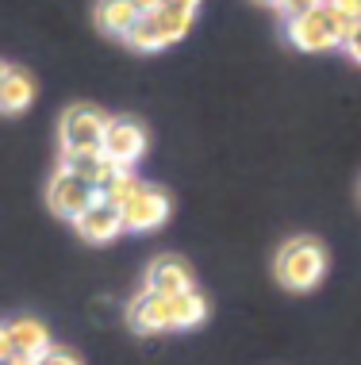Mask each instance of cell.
Listing matches in <instances>:
<instances>
[{
    "label": "cell",
    "mask_w": 361,
    "mask_h": 365,
    "mask_svg": "<svg viewBox=\"0 0 361 365\" xmlns=\"http://www.w3.org/2000/svg\"><path fill=\"white\" fill-rule=\"evenodd\" d=\"M354 27H357L354 19H350L335 0H327V4L315 8V12L288 19L285 35H288V43L296 46V51L315 54V51H330V46H346V38L354 35Z\"/></svg>",
    "instance_id": "1"
},
{
    "label": "cell",
    "mask_w": 361,
    "mask_h": 365,
    "mask_svg": "<svg viewBox=\"0 0 361 365\" xmlns=\"http://www.w3.org/2000/svg\"><path fill=\"white\" fill-rule=\"evenodd\" d=\"M273 273L285 284L288 292H308L323 281L327 273V250L315 239H288L277 250V262H273Z\"/></svg>",
    "instance_id": "2"
},
{
    "label": "cell",
    "mask_w": 361,
    "mask_h": 365,
    "mask_svg": "<svg viewBox=\"0 0 361 365\" xmlns=\"http://www.w3.org/2000/svg\"><path fill=\"white\" fill-rule=\"evenodd\" d=\"M104 131H108V115L93 104H70L58 123V139H62V154H89L104 146Z\"/></svg>",
    "instance_id": "3"
},
{
    "label": "cell",
    "mask_w": 361,
    "mask_h": 365,
    "mask_svg": "<svg viewBox=\"0 0 361 365\" xmlns=\"http://www.w3.org/2000/svg\"><path fill=\"white\" fill-rule=\"evenodd\" d=\"M93 200H96L93 185H85L81 177H73L70 170L58 165V173L51 177V185H46V204H51V212L58 215V220L77 223L85 212H89Z\"/></svg>",
    "instance_id": "4"
},
{
    "label": "cell",
    "mask_w": 361,
    "mask_h": 365,
    "mask_svg": "<svg viewBox=\"0 0 361 365\" xmlns=\"http://www.w3.org/2000/svg\"><path fill=\"white\" fill-rule=\"evenodd\" d=\"M169 212H173L169 192L158 189V185H139V192L120 208L123 231H154V227H162L169 220Z\"/></svg>",
    "instance_id": "5"
},
{
    "label": "cell",
    "mask_w": 361,
    "mask_h": 365,
    "mask_svg": "<svg viewBox=\"0 0 361 365\" xmlns=\"http://www.w3.org/2000/svg\"><path fill=\"white\" fill-rule=\"evenodd\" d=\"M100 154L108 158V162H115L120 170H131V165L146 154V131H142V123H135V120H108Z\"/></svg>",
    "instance_id": "6"
},
{
    "label": "cell",
    "mask_w": 361,
    "mask_h": 365,
    "mask_svg": "<svg viewBox=\"0 0 361 365\" xmlns=\"http://www.w3.org/2000/svg\"><path fill=\"white\" fill-rule=\"evenodd\" d=\"M127 323L135 334H162L173 331V312H169V296H158L150 289H142L127 304Z\"/></svg>",
    "instance_id": "7"
},
{
    "label": "cell",
    "mask_w": 361,
    "mask_h": 365,
    "mask_svg": "<svg viewBox=\"0 0 361 365\" xmlns=\"http://www.w3.org/2000/svg\"><path fill=\"white\" fill-rule=\"evenodd\" d=\"M62 170H70L73 177H81L85 185H93L96 196H104V192H108L112 185L127 173V170H120L115 162H108L100 150H89V154H62Z\"/></svg>",
    "instance_id": "8"
},
{
    "label": "cell",
    "mask_w": 361,
    "mask_h": 365,
    "mask_svg": "<svg viewBox=\"0 0 361 365\" xmlns=\"http://www.w3.org/2000/svg\"><path fill=\"white\" fill-rule=\"evenodd\" d=\"M146 289L158 292V296H177V292L197 289V284H192L189 262H181L177 254H158L150 262V269H146Z\"/></svg>",
    "instance_id": "9"
},
{
    "label": "cell",
    "mask_w": 361,
    "mask_h": 365,
    "mask_svg": "<svg viewBox=\"0 0 361 365\" xmlns=\"http://www.w3.org/2000/svg\"><path fill=\"white\" fill-rule=\"evenodd\" d=\"M8 339H12V358L16 361H38L46 350L54 346L46 323L31 319V315H19V319L8 323Z\"/></svg>",
    "instance_id": "10"
},
{
    "label": "cell",
    "mask_w": 361,
    "mask_h": 365,
    "mask_svg": "<svg viewBox=\"0 0 361 365\" xmlns=\"http://www.w3.org/2000/svg\"><path fill=\"white\" fill-rule=\"evenodd\" d=\"M73 227H77V235H81L85 242L104 246V242H112L115 235L123 231V215H120L115 204H108V200H100V196H96V200L89 204V212H85Z\"/></svg>",
    "instance_id": "11"
},
{
    "label": "cell",
    "mask_w": 361,
    "mask_h": 365,
    "mask_svg": "<svg viewBox=\"0 0 361 365\" xmlns=\"http://www.w3.org/2000/svg\"><path fill=\"white\" fill-rule=\"evenodd\" d=\"M139 19H142V12L135 8V0H96V27L108 35L127 38Z\"/></svg>",
    "instance_id": "12"
},
{
    "label": "cell",
    "mask_w": 361,
    "mask_h": 365,
    "mask_svg": "<svg viewBox=\"0 0 361 365\" xmlns=\"http://www.w3.org/2000/svg\"><path fill=\"white\" fill-rule=\"evenodd\" d=\"M31 101H35V81L23 70H12V66H8V70L0 73V112L16 115Z\"/></svg>",
    "instance_id": "13"
},
{
    "label": "cell",
    "mask_w": 361,
    "mask_h": 365,
    "mask_svg": "<svg viewBox=\"0 0 361 365\" xmlns=\"http://www.w3.org/2000/svg\"><path fill=\"white\" fill-rule=\"evenodd\" d=\"M169 312H173V331H189L208 319V300H204L200 289H189V292L169 296Z\"/></svg>",
    "instance_id": "14"
},
{
    "label": "cell",
    "mask_w": 361,
    "mask_h": 365,
    "mask_svg": "<svg viewBox=\"0 0 361 365\" xmlns=\"http://www.w3.org/2000/svg\"><path fill=\"white\" fill-rule=\"evenodd\" d=\"M127 43L135 46V51H162V46H169V38L162 35V27H158V19H154L150 12H146L139 24H135V31L127 35Z\"/></svg>",
    "instance_id": "15"
},
{
    "label": "cell",
    "mask_w": 361,
    "mask_h": 365,
    "mask_svg": "<svg viewBox=\"0 0 361 365\" xmlns=\"http://www.w3.org/2000/svg\"><path fill=\"white\" fill-rule=\"evenodd\" d=\"M154 19H158V27H162V35L169 38V43H177V38H184L189 35V27H192V19L197 16H189V12H177V8H154L150 12Z\"/></svg>",
    "instance_id": "16"
},
{
    "label": "cell",
    "mask_w": 361,
    "mask_h": 365,
    "mask_svg": "<svg viewBox=\"0 0 361 365\" xmlns=\"http://www.w3.org/2000/svg\"><path fill=\"white\" fill-rule=\"evenodd\" d=\"M139 185H142V181H139V177H135L131 170H127V173L120 177V181H115L112 189H108V192L100 196V200H108V204H115V208H123V204L131 200L135 192H139Z\"/></svg>",
    "instance_id": "17"
},
{
    "label": "cell",
    "mask_w": 361,
    "mask_h": 365,
    "mask_svg": "<svg viewBox=\"0 0 361 365\" xmlns=\"http://www.w3.org/2000/svg\"><path fill=\"white\" fill-rule=\"evenodd\" d=\"M327 0H281V12H285L288 19H296V16H308V12H315V8H323Z\"/></svg>",
    "instance_id": "18"
},
{
    "label": "cell",
    "mask_w": 361,
    "mask_h": 365,
    "mask_svg": "<svg viewBox=\"0 0 361 365\" xmlns=\"http://www.w3.org/2000/svg\"><path fill=\"white\" fill-rule=\"evenodd\" d=\"M31 365H81V358H77V354H70V350H62V346H51L43 358L31 361Z\"/></svg>",
    "instance_id": "19"
},
{
    "label": "cell",
    "mask_w": 361,
    "mask_h": 365,
    "mask_svg": "<svg viewBox=\"0 0 361 365\" xmlns=\"http://www.w3.org/2000/svg\"><path fill=\"white\" fill-rule=\"evenodd\" d=\"M12 339H8V323H0V365H12Z\"/></svg>",
    "instance_id": "20"
},
{
    "label": "cell",
    "mask_w": 361,
    "mask_h": 365,
    "mask_svg": "<svg viewBox=\"0 0 361 365\" xmlns=\"http://www.w3.org/2000/svg\"><path fill=\"white\" fill-rule=\"evenodd\" d=\"M346 51H350V58H354V62L361 66V24L354 27V35L346 38Z\"/></svg>",
    "instance_id": "21"
},
{
    "label": "cell",
    "mask_w": 361,
    "mask_h": 365,
    "mask_svg": "<svg viewBox=\"0 0 361 365\" xmlns=\"http://www.w3.org/2000/svg\"><path fill=\"white\" fill-rule=\"evenodd\" d=\"M165 8H177V12H189V16H197V8H200V0H162Z\"/></svg>",
    "instance_id": "22"
},
{
    "label": "cell",
    "mask_w": 361,
    "mask_h": 365,
    "mask_svg": "<svg viewBox=\"0 0 361 365\" xmlns=\"http://www.w3.org/2000/svg\"><path fill=\"white\" fill-rule=\"evenodd\" d=\"M338 8H342V12L354 19V24H361V0H335Z\"/></svg>",
    "instance_id": "23"
},
{
    "label": "cell",
    "mask_w": 361,
    "mask_h": 365,
    "mask_svg": "<svg viewBox=\"0 0 361 365\" xmlns=\"http://www.w3.org/2000/svg\"><path fill=\"white\" fill-rule=\"evenodd\" d=\"M135 8L146 16V12H154V8H162V0H135Z\"/></svg>",
    "instance_id": "24"
},
{
    "label": "cell",
    "mask_w": 361,
    "mask_h": 365,
    "mask_svg": "<svg viewBox=\"0 0 361 365\" xmlns=\"http://www.w3.org/2000/svg\"><path fill=\"white\" fill-rule=\"evenodd\" d=\"M261 4H281V0H261Z\"/></svg>",
    "instance_id": "25"
},
{
    "label": "cell",
    "mask_w": 361,
    "mask_h": 365,
    "mask_svg": "<svg viewBox=\"0 0 361 365\" xmlns=\"http://www.w3.org/2000/svg\"><path fill=\"white\" fill-rule=\"evenodd\" d=\"M12 365H31V361H12Z\"/></svg>",
    "instance_id": "26"
},
{
    "label": "cell",
    "mask_w": 361,
    "mask_h": 365,
    "mask_svg": "<svg viewBox=\"0 0 361 365\" xmlns=\"http://www.w3.org/2000/svg\"><path fill=\"white\" fill-rule=\"evenodd\" d=\"M4 70H8V66H4V62H0V73H4Z\"/></svg>",
    "instance_id": "27"
}]
</instances>
